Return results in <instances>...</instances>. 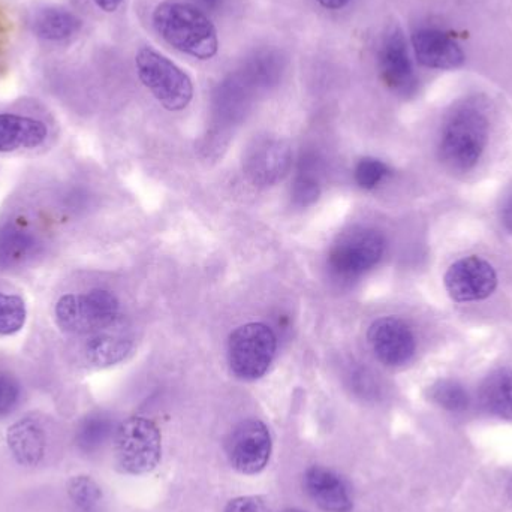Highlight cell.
Segmentation results:
<instances>
[{
    "label": "cell",
    "mask_w": 512,
    "mask_h": 512,
    "mask_svg": "<svg viewBox=\"0 0 512 512\" xmlns=\"http://www.w3.org/2000/svg\"><path fill=\"white\" fill-rule=\"evenodd\" d=\"M224 512H268L261 496H239L231 499Z\"/></svg>",
    "instance_id": "obj_28"
},
{
    "label": "cell",
    "mask_w": 512,
    "mask_h": 512,
    "mask_svg": "<svg viewBox=\"0 0 512 512\" xmlns=\"http://www.w3.org/2000/svg\"><path fill=\"white\" fill-rule=\"evenodd\" d=\"M113 454L114 465L122 474H150L161 463V430L149 418H128L114 432Z\"/></svg>",
    "instance_id": "obj_3"
},
{
    "label": "cell",
    "mask_w": 512,
    "mask_h": 512,
    "mask_svg": "<svg viewBox=\"0 0 512 512\" xmlns=\"http://www.w3.org/2000/svg\"><path fill=\"white\" fill-rule=\"evenodd\" d=\"M486 114L472 105L457 108L442 129L439 153L442 161L457 171L472 170L489 143Z\"/></svg>",
    "instance_id": "obj_2"
},
{
    "label": "cell",
    "mask_w": 512,
    "mask_h": 512,
    "mask_svg": "<svg viewBox=\"0 0 512 512\" xmlns=\"http://www.w3.org/2000/svg\"><path fill=\"white\" fill-rule=\"evenodd\" d=\"M138 78L168 111H182L194 98L191 77L159 51L140 48L135 56Z\"/></svg>",
    "instance_id": "obj_4"
},
{
    "label": "cell",
    "mask_w": 512,
    "mask_h": 512,
    "mask_svg": "<svg viewBox=\"0 0 512 512\" xmlns=\"http://www.w3.org/2000/svg\"><path fill=\"white\" fill-rule=\"evenodd\" d=\"M132 342L125 337L96 333L86 345V358L92 366L110 367L128 357Z\"/></svg>",
    "instance_id": "obj_20"
},
{
    "label": "cell",
    "mask_w": 512,
    "mask_h": 512,
    "mask_svg": "<svg viewBox=\"0 0 512 512\" xmlns=\"http://www.w3.org/2000/svg\"><path fill=\"white\" fill-rule=\"evenodd\" d=\"M444 283L448 294L457 303L483 301L498 288V273L486 259L466 256L450 265Z\"/></svg>",
    "instance_id": "obj_9"
},
{
    "label": "cell",
    "mask_w": 512,
    "mask_h": 512,
    "mask_svg": "<svg viewBox=\"0 0 512 512\" xmlns=\"http://www.w3.org/2000/svg\"><path fill=\"white\" fill-rule=\"evenodd\" d=\"M390 174L387 164L375 158H364L355 167V182L361 189L372 191Z\"/></svg>",
    "instance_id": "obj_26"
},
{
    "label": "cell",
    "mask_w": 512,
    "mask_h": 512,
    "mask_svg": "<svg viewBox=\"0 0 512 512\" xmlns=\"http://www.w3.org/2000/svg\"><path fill=\"white\" fill-rule=\"evenodd\" d=\"M277 339L273 330L261 322L237 328L228 340L231 372L242 381H256L270 369L276 355Z\"/></svg>",
    "instance_id": "obj_6"
},
{
    "label": "cell",
    "mask_w": 512,
    "mask_h": 512,
    "mask_svg": "<svg viewBox=\"0 0 512 512\" xmlns=\"http://www.w3.org/2000/svg\"><path fill=\"white\" fill-rule=\"evenodd\" d=\"M83 23L77 15L66 9L48 8L39 12L33 21V30L39 38L47 41H62L71 38L81 29Z\"/></svg>",
    "instance_id": "obj_18"
},
{
    "label": "cell",
    "mask_w": 512,
    "mask_h": 512,
    "mask_svg": "<svg viewBox=\"0 0 512 512\" xmlns=\"http://www.w3.org/2000/svg\"><path fill=\"white\" fill-rule=\"evenodd\" d=\"M430 399L451 412H462L468 409L469 394L466 388L457 381L444 379V381L436 382L430 388Z\"/></svg>",
    "instance_id": "obj_24"
},
{
    "label": "cell",
    "mask_w": 512,
    "mask_h": 512,
    "mask_svg": "<svg viewBox=\"0 0 512 512\" xmlns=\"http://www.w3.org/2000/svg\"><path fill=\"white\" fill-rule=\"evenodd\" d=\"M152 20L158 35L180 53L198 60H209L218 54L216 27L195 6L167 0L156 6Z\"/></svg>",
    "instance_id": "obj_1"
},
{
    "label": "cell",
    "mask_w": 512,
    "mask_h": 512,
    "mask_svg": "<svg viewBox=\"0 0 512 512\" xmlns=\"http://www.w3.org/2000/svg\"><path fill=\"white\" fill-rule=\"evenodd\" d=\"M21 388L17 379L0 373V418L8 417L20 402Z\"/></svg>",
    "instance_id": "obj_27"
},
{
    "label": "cell",
    "mask_w": 512,
    "mask_h": 512,
    "mask_svg": "<svg viewBox=\"0 0 512 512\" xmlns=\"http://www.w3.org/2000/svg\"><path fill=\"white\" fill-rule=\"evenodd\" d=\"M379 75L388 89L399 95H411L417 87V75L409 54L408 42L399 27H391L378 51Z\"/></svg>",
    "instance_id": "obj_10"
},
{
    "label": "cell",
    "mask_w": 512,
    "mask_h": 512,
    "mask_svg": "<svg viewBox=\"0 0 512 512\" xmlns=\"http://www.w3.org/2000/svg\"><path fill=\"white\" fill-rule=\"evenodd\" d=\"M66 492L69 501L78 512H96L104 499L101 486L87 475L72 477L68 481Z\"/></svg>",
    "instance_id": "obj_22"
},
{
    "label": "cell",
    "mask_w": 512,
    "mask_h": 512,
    "mask_svg": "<svg viewBox=\"0 0 512 512\" xmlns=\"http://www.w3.org/2000/svg\"><path fill=\"white\" fill-rule=\"evenodd\" d=\"M282 512H306V511L298 510V508H288V510H285Z\"/></svg>",
    "instance_id": "obj_33"
},
{
    "label": "cell",
    "mask_w": 512,
    "mask_h": 512,
    "mask_svg": "<svg viewBox=\"0 0 512 512\" xmlns=\"http://www.w3.org/2000/svg\"><path fill=\"white\" fill-rule=\"evenodd\" d=\"M210 11H219L224 6L225 0H200Z\"/></svg>",
    "instance_id": "obj_32"
},
{
    "label": "cell",
    "mask_w": 512,
    "mask_h": 512,
    "mask_svg": "<svg viewBox=\"0 0 512 512\" xmlns=\"http://www.w3.org/2000/svg\"><path fill=\"white\" fill-rule=\"evenodd\" d=\"M385 252V239L379 231L358 228L343 234L333 248L330 261L334 273L342 277H358L372 270Z\"/></svg>",
    "instance_id": "obj_8"
},
{
    "label": "cell",
    "mask_w": 512,
    "mask_h": 512,
    "mask_svg": "<svg viewBox=\"0 0 512 512\" xmlns=\"http://www.w3.org/2000/svg\"><path fill=\"white\" fill-rule=\"evenodd\" d=\"M38 243L27 231L6 228L0 231V267L11 268L23 264L36 252Z\"/></svg>",
    "instance_id": "obj_21"
},
{
    "label": "cell",
    "mask_w": 512,
    "mask_h": 512,
    "mask_svg": "<svg viewBox=\"0 0 512 512\" xmlns=\"http://www.w3.org/2000/svg\"><path fill=\"white\" fill-rule=\"evenodd\" d=\"M292 164L288 144L276 138L256 141L246 153L243 170L255 186H271L288 174Z\"/></svg>",
    "instance_id": "obj_12"
},
{
    "label": "cell",
    "mask_w": 512,
    "mask_h": 512,
    "mask_svg": "<svg viewBox=\"0 0 512 512\" xmlns=\"http://www.w3.org/2000/svg\"><path fill=\"white\" fill-rule=\"evenodd\" d=\"M412 50L424 68L451 71L465 63V53L459 42L445 30L421 26L412 33Z\"/></svg>",
    "instance_id": "obj_13"
},
{
    "label": "cell",
    "mask_w": 512,
    "mask_h": 512,
    "mask_svg": "<svg viewBox=\"0 0 512 512\" xmlns=\"http://www.w3.org/2000/svg\"><path fill=\"white\" fill-rule=\"evenodd\" d=\"M123 0H95L96 5L105 12H114L120 5H122Z\"/></svg>",
    "instance_id": "obj_31"
},
{
    "label": "cell",
    "mask_w": 512,
    "mask_h": 512,
    "mask_svg": "<svg viewBox=\"0 0 512 512\" xmlns=\"http://www.w3.org/2000/svg\"><path fill=\"white\" fill-rule=\"evenodd\" d=\"M57 325L69 334H96L116 322L119 300L105 289L63 295L54 307Z\"/></svg>",
    "instance_id": "obj_5"
},
{
    "label": "cell",
    "mask_w": 512,
    "mask_h": 512,
    "mask_svg": "<svg viewBox=\"0 0 512 512\" xmlns=\"http://www.w3.org/2000/svg\"><path fill=\"white\" fill-rule=\"evenodd\" d=\"M48 129L41 120L17 114H0V152L35 149L47 140Z\"/></svg>",
    "instance_id": "obj_16"
},
{
    "label": "cell",
    "mask_w": 512,
    "mask_h": 512,
    "mask_svg": "<svg viewBox=\"0 0 512 512\" xmlns=\"http://www.w3.org/2000/svg\"><path fill=\"white\" fill-rule=\"evenodd\" d=\"M273 439L270 430L259 420H245L234 427L225 442V453L234 471L258 475L271 459Z\"/></svg>",
    "instance_id": "obj_7"
},
{
    "label": "cell",
    "mask_w": 512,
    "mask_h": 512,
    "mask_svg": "<svg viewBox=\"0 0 512 512\" xmlns=\"http://www.w3.org/2000/svg\"><path fill=\"white\" fill-rule=\"evenodd\" d=\"M319 195H321V185L318 177L313 174L309 161L303 162L292 185V201L298 207L312 206L318 201Z\"/></svg>",
    "instance_id": "obj_25"
},
{
    "label": "cell",
    "mask_w": 512,
    "mask_h": 512,
    "mask_svg": "<svg viewBox=\"0 0 512 512\" xmlns=\"http://www.w3.org/2000/svg\"><path fill=\"white\" fill-rule=\"evenodd\" d=\"M501 218L504 227L512 234V194L502 206Z\"/></svg>",
    "instance_id": "obj_29"
},
{
    "label": "cell",
    "mask_w": 512,
    "mask_h": 512,
    "mask_svg": "<svg viewBox=\"0 0 512 512\" xmlns=\"http://www.w3.org/2000/svg\"><path fill=\"white\" fill-rule=\"evenodd\" d=\"M352 0H318L319 5L322 8L330 9V11H337V9L345 8L346 5H349Z\"/></svg>",
    "instance_id": "obj_30"
},
{
    "label": "cell",
    "mask_w": 512,
    "mask_h": 512,
    "mask_svg": "<svg viewBox=\"0 0 512 512\" xmlns=\"http://www.w3.org/2000/svg\"><path fill=\"white\" fill-rule=\"evenodd\" d=\"M372 351L385 366L399 367L414 357L417 342L411 327L396 316H384L370 325L367 333Z\"/></svg>",
    "instance_id": "obj_11"
},
{
    "label": "cell",
    "mask_w": 512,
    "mask_h": 512,
    "mask_svg": "<svg viewBox=\"0 0 512 512\" xmlns=\"http://www.w3.org/2000/svg\"><path fill=\"white\" fill-rule=\"evenodd\" d=\"M114 423L107 414L93 412L78 424L75 444L84 454H95L114 436Z\"/></svg>",
    "instance_id": "obj_19"
},
{
    "label": "cell",
    "mask_w": 512,
    "mask_h": 512,
    "mask_svg": "<svg viewBox=\"0 0 512 512\" xmlns=\"http://www.w3.org/2000/svg\"><path fill=\"white\" fill-rule=\"evenodd\" d=\"M27 309L23 298L0 292V336L18 333L26 324Z\"/></svg>",
    "instance_id": "obj_23"
},
{
    "label": "cell",
    "mask_w": 512,
    "mask_h": 512,
    "mask_svg": "<svg viewBox=\"0 0 512 512\" xmlns=\"http://www.w3.org/2000/svg\"><path fill=\"white\" fill-rule=\"evenodd\" d=\"M303 489L325 512H351L354 508L348 483L333 469L310 466L303 475Z\"/></svg>",
    "instance_id": "obj_14"
},
{
    "label": "cell",
    "mask_w": 512,
    "mask_h": 512,
    "mask_svg": "<svg viewBox=\"0 0 512 512\" xmlns=\"http://www.w3.org/2000/svg\"><path fill=\"white\" fill-rule=\"evenodd\" d=\"M6 441L18 465L36 468L44 462L47 454V429L39 418H21L9 427Z\"/></svg>",
    "instance_id": "obj_15"
},
{
    "label": "cell",
    "mask_w": 512,
    "mask_h": 512,
    "mask_svg": "<svg viewBox=\"0 0 512 512\" xmlns=\"http://www.w3.org/2000/svg\"><path fill=\"white\" fill-rule=\"evenodd\" d=\"M480 400L489 414L512 421V370L490 373L481 385Z\"/></svg>",
    "instance_id": "obj_17"
}]
</instances>
